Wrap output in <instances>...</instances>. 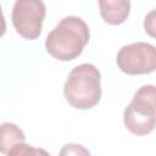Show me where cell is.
Returning a JSON list of instances; mask_svg holds the SVG:
<instances>
[{
  "mask_svg": "<svg viewBox=\"0 0 156 156\" xmlns=\"http://www.w3.org/2000/svg\"><path fill=\"white\" fill-rule=\"evenodd\" d=\"M88 24L77 16L62 18L45 39L46 51L56 60L71 61L77 58L89 41Z\"/></svg>",
  "mask_w": 156,
  "mask_h": 156,
  "instance_id": "6da1fadb",
  "label": "cell"
},
{
  "mask_svg": "<svg viewBox=\"0 0 156 156\" xmlns=\"http://www.w3.org/2000/svg\"><path fill=\"white\" fill-rule=\"evenodd\" d=\"M63 94L67 102L78 110H89L101 99V74L91 63L76 66L68 74Z\"/></svg>",
  "mask_w": 156,
  "mask_h": 156,
  "instance_id": "7a4b0ae2",
  "label": "cell"
},
{
  "mask_svg": "<svg viewBox=\"0 0 156 156\" xmlns=\"http://www.w3.org/2000/svg\"><path fill=\"white\" fill-rule=\"evenodd\" d=\"M126 128L135 135H146L155 128V87L152 84L140 87L123 112Z\"/></svg>",
  "mask_w": 156,
  "mask_h": 156,
  "instance_id": "3957f363",
  "label": "cell"
},
{
  "mask_svg": "<svg viewBox=\"0 0 156 156\" xmlns=\"http://www.w3.org/2000/svg\"><path fill=\"white\" fill-rule=\"evenodd\" d=\"M116 61L118 68L126 74H149L156 68V49L144 41L128 44L119 49Z\"/></svg>",
  "mask_w": 156,
  "mask_h": 156,
  "instance_id": "277c9868",
  "label": "cell"
},
{
  "mask_svg": "<svg viewBox=\"0 0 156 156\" xmlns=\"http://www.w3.org/2000/svg\"><path fill=\"white\" fill-rule=\"evenodd\" d=\"M46 9L41 0H16L12 9V24L16 32L28 40L37 39L41 33Z\"/></svg>",
  "mask_w": 156,
  "mask_h": 156,
  "instance_id": "5b68a950",
  "label": "cell"
},
{
  "mask_svg": "<svg viewBox=\"0 0 156 156\" xmlns=\"http://www.w3.org/2000/svg\"><path fill=\"white\" fill-rule=\"evenodd\" d=\"M102 20L112 26L123 23L130 12V0H98Z\"/></svg>",
  "mask_w": 156,
  "mask_h": 156,
  "instance_id": "8992f818",
  "label": "cell"
},
{
  "mask_svg": "<svg viewBox=\"0 0 156 156\" xmlns=\"http://www.w3.org/2000/svg\"><path fill=\"white\" fill-rule=\"evenodd\" d=\"M26 135L15 123L5 122L0 124V154L7 155L9 150L17 143H23Z\"/></svg>",
  "mask_w": 156,
  "mask_h": 156,
  "instance_id": "52a82bcc",
  "label": "cell"
},
{
  "mask_svg": "<svg viewBox=\"0 0 156 156\" xmlns=\"http://www.w3.org/2000/svg\"><path fill=\"white\" fill-rule=\"evenodd\" d=\"M39 154L48 155V151L41 150V149H34L33 146L24 144V141L15 144L7 152V155H20V156L21 155H39Z\"/></svg>",
  "mask_w": 156,
  "mask_h": 156,
  "instance_id": "ba28073f",
  "label": "cell"
},
{
  "mask_svg": "<svg viewBox=\"0 0 156 156\" xmlns=\"http://www.w3.org/2000/svg\"><path fill=\"white\" fill-rule=\"evenodd\" d=\"M90 152L82 145L78 144H66L60 151V155H89Z\"/></svg>",
  "mask_w": 156,
  "mask_h": 156,
  "instance_id": "9c48e42d",
  "label": "cell"
},
{
  "mask_svg": "<svg viewBox=\"0 0 156 156\" xmlns=\"http://www.w3.org/2000/svg\"><path fill=\"white\" fill-rule=\"evenodd\" d=\"M144 27H145V32H147L149 35L151 37L155 35V10H151L145 17Z\"/></svg>",
  "mask_w": 156,
  "mask_h": 156,
  "instance_id": "30bf717a",
  "label": "cell"
},
{
  "mask_svg": "<svg viewBox=\"0 0 156 156\" xmlns=\"http://www.w3.org/2000/svg\"><path fill=\"white\" fill-rule=\"evenodd\" d=\"M5 32H6V21H5V17H4V13L0 6V38L5 34Z\"/></svg>",
  "mask_w": 156,
  "mask_h": 156,
  "instance_id": "8fae6325",
  "label": "cell"
}]
</instances>
